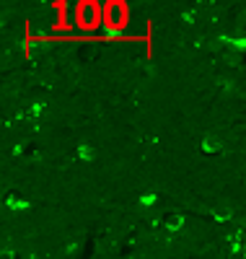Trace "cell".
I'll list each match as a JSON object with an SVG mask.
<instances>
[{
    "label": "cell",
    "instance_id": "obj_4",
    "mask_svg": "<svg viewBox=\"0 0 246 259\" xmlns=\"http://www.w3.org/2000/svg\"><path fill=\"white\" fill-rule=\"evenodd\" d=\"M94 55H96V50H94V47H88V45H86V47L78 52V57H80V60H91Z\"/></svg>",
    "mask_w": 246,
    "mask_h": 259
},
{
    "label": "cell",
    "instance_id": "obj_5",
    "mask_svg": "<svg viewBox=\"0 0 246 259\" xmlns=\"http://www.w3.org/2000/svg\"><path fill=\"white\" fill-rule=\"evenodd\" d=\"M3 259H13V254H11V251H6V254H3Z\"/></svg>",
    "mask_w": 246,
    "mask_h": 259
},
{
    "label": "cell",
    "instance_id": "obj_1",
    "mask_svg": "<svg viewBox=\"0 0 246 259\" xmlns=\"http://www.w3.org/2000/svg\"><path fill=\"white\" fill-rule=\"evenodd\" d=\"M199 148H202L205 153L215 156V153H220V150H223V140H220L218 135L208 133V135H202V143H199Z\"/></svg>",
    "mask_w": 246,
    "mask_h": 259
},
{
    "label": "cell",
    "instance_id": "obj_3",
    "mask_svg": "<svg viewBox=\"0 0 246 259\" xmlns=\"http://www.w3.org/2000/svg\"><path fill=\"white\" fill-rule=\"evenodd\" d=\"M99 153H96V148H91V145H80L78 148V158H83V161H94Z\"/></svg>",
    "mask_w": 246,
    "mask_h": 259
},
{
    "label": "cell",
    "instance_id": "obj_2",
    "mask_svg": "<svg viewBox=\"0 0 246 259\" xmlns=\"http://www.w3.org/2000/svg\"><path fill=\"white\" fill-rule=\"evenodd\" d=\"M182 226H184V215L182 212H169L166 218H163V228L169 233H179V231H182Z\"/></svg>",
    "mask_w": 246,
    "mask_h": 259
}]
</instances>
